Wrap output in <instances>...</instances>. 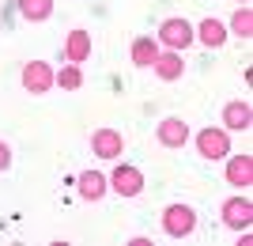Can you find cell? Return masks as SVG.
I'll use <instances>...</instances> for the list:
<instances>
[{
	"instance_id": "cell-2",
	"label": "cell",
	"mask_w": 253,
	"mask_h": 246,
	"mask_svg": "<svg viewBox=\"0 0 253 246\" xmlns=\"http://www.w3.org/2000/svg\"><path fill=\"white\" fill-rule=\"evenodd\" d=\"M163 231L170 239H185L197 231V212H193L189 204H167L163 208Z\"/></svg>"
},
{
	"instance_id": "cell-17",
	"label": "cell",
	"mask_w": 253,
	"mask_h": 246,
	"mask_svg": "<svg viewBox=\"0 0 253 246\" xmlns=\"http://www.w3.org/2000/svg\"><path fill=\"white\" fill-rule=\"evenodd\" d=\"M19 15L31 23H45L53 15V0H19Z\"/></svg>"
},
{
	"instance_id": "cell-4",
	"label": "cell",
	"mask_w": 253,
	"mask_h": 246,
	"mask_svg": "<svg viewBox=\"0 0 253 246\" xmlns=\"http://www.w3.org/2000/svg\"><path fill=\"white\" fill-rule=\"evenodd\" d=\"M19 80H23V87H27L31 95H45V91L57 84V76H53V68L45 61H27L23 72H19Z\"/></svg>"
},
{
	"instance_id": "cell-10",
	"label": "cell",
	"mask_w": 253,
	"mask_h": 246,
	"mask_svg": "<svg viewBox=\"0 0 253 246\" xmlns=\"http://www.w3.org/2000/svg\"><path fill=\"white\" fill-rule=\"evenodd\" d=\"M91 57V34L87 31H68L64 34V61L68 64H84Z\"/></svg>"
},
{
	"instance_id": "cell-8",
	"label": "cell",
	"mask_w": 253,
	"mask_h": 246,
	"mask_svg": "<svg viewBox=\"0 0 253 246\" xmlns=\"http://www.w3.org/2000/svg\"><path fill=\"white\" fill-rule=\"evenodd\" d=\"M155 140L163 148H185V140H189V125L181 118H163L155 125Z\"/></svg>"
},
{
	"instance_id": "cell-16",
	"label": "cell",
	"mask_w": 253,
	"mask_h": 246,
	"mask_svg": "<svg viewBox=\"0 0 253 246\" xmlns=\"http://www.w3.org/2000/svg\"><path fill=\"white\" fill-rule=\"evenodd\" d=\"M231 34H238V38H246V42L253 38V8H250V4H238V8H234Z\"/></svg>"
},
{
	"instance_id": "cell-5",
	"label": "cell",
	"mask_w": 253,
	"mask_h": 246,
	"mask_svg": "<svg viewBox=\"0 0 253 246\" xmlns=\"http://www.w3.org/2000/svg\"><path fill=\"white\" fill-rule=\"evenodd\" d=\"M219 216H223V224H227V227L246 231V227L253 224V201H250V197H227L223 208H219Z\"/></svg>"
},
{
	"instance_id": "cell-20",
	"label": "cell",
	"mask_w": 253,
	"mask_h": 246,
	"mask_svg": "<svg viewBox=\"0 0 253 246\" xmlns=\"http://www.w3.org/2000/svg\"><path fill=\"white\" fill-rule=\"evenodd\" d=\"M234 4H250V0H234Z\"/></svg>"
},
{
	"instance_id": "cell-13",
	"label": "cell",
	"mask_w": 253,
	"mask_h": 246,
	"mask_svg": "<svg viewBox=\"0 0 253 246\" xmlns=\"http://www.w3.org/2000/svg\"><path fill=\"white\" fill-rule=\"evenodd\" d=\"M197 31V38H201L208 49H219L231 34H227V23H219V19H201V27H193Z\"/></svg>"
},
{
	"instance_id": "cell-12",
	"label": "cell",
	"mask_w": 253,
	"mask_h": 246,
	"mask_svg": "<svg viewBox=\"0 0 253 246\" xmlns=\"http://www.w3.org/2000/svg\"><path fill=\"white\" fill-rule=\"evenodd\" d=\"M128 57H132V64H140V68H151L155 57H159V42L151 38V34H140V38H132Z\"/></svg>"
},
{
	"instance_id": "cell-15",
	"label": "cell",
	"mask_w": 253,
	"mask_h": 246,
	"mask_svg": "<svg viewBox=\"0 0 253 246\" xmlns=\"http://www.w3.org/2000/svg\"><path fill=\"white\" fill-rule=\"evenodd\" d=\"M102 193H106V178L98 171H84L80 174V197H84V201H98Z\"/></svg>"
},
{
	"instance_id": "cell-6",
	"label": "cell",
	"mask_w": 253,
	"mask_h": 246,
	"mask_svg": "<svg viewBox=\"0 0 253 246\" xmlns=\"http://www.w3.org/2000/svg\"><path fill=\"white\" fill-rule=\"evenodd\" d=\"M110 186H114L121 197H140V190H144V174H140L132 163H117L114 174H110Z\"/></svg>"
},
{
	"instance_id": "cell-3",
	"label": "cell",
	"mask_w": 253,
	"mask_h": 246,
	"mask_svg": "<svg viewBox=\"0 0 253 246\" xmlns=\"http://www.w3.org/2000/svg\"><path fill=\"white\" fill-rule=\"evenodd\" d=\"M197 151L204 159H227L231 155V133L223 125H208L197 133Z\"/></svg>"
},
{
	"instance_id": "cell-18",
	"label": "cell",
	"mask_w": 253,
	"mask_h": 246,
	"mask_svg": "<svg viewBox=\"0 0 253 246\" xmlns=\"http://www.w3.org/2000/svg\"><path fill=\"white\" fill-rule=\"evenodd\" d=\"M80 84H84V72H80V64H64L61 72H57V87H64V91H76Z\"/></svg>"
},
{
	"instance_id": "cell-1",
	"label": "cell",
	"mask_w": 253,
	"mask_h": 246,
	"mask_svg": "<svg viewBox=\"0 0 253 246\" xmlns=\"http://www.w3.org/2000/svg\"><path fill=\"white\" fill-rule=\"evenodd\" d=\"M155 42L178 53V49H189V46L197 42V31H193V23H189V19H181V15H170V19L159 23Z\"/></svg>"
},
{
	"instance_id": "cell-14",
	"label": "cell",
	"mask_w": 253,
	"mask_h": 246,
	"mask_svg": "<svg viewBox=\"0 0 253 246\" xmlns=\"http://www.w3.org/2000/svg\"><path fill=\"white\" fill-rule=\"evenodd\" d=\"M151 68H155V76H159V80H181V72H185V64H181V57L174 53V49L159 53Z\"/></svg>"
},
{
	"instance_id": "cell-9",
	"label": "cell",
	"mask_w": 253,
	"mask_h": 246,
	"mask_svg": "<svg viewBox=\"0 0 253 246\" xmlns=\"http://www.w3.org/2000/svg\"><path fill=\"white\" fill-rule=\"evenodd\" d=\"M250 125H253V106L246 102V98H234V102L223 106V129H238V133H246Z\"/></svg>"
},
{
	"instance_id": "cell-11",
	"label": "cell",
	"mask_w": 253,
	"mask_h": 246,
	"mask_svg": "<svg viewBox=\"0 0 253 246\" xmlns=\"http://www.w3.org/2000/svg\"><path fill=\"white\" fill-rule=\"evenodd\" d=\"M227 182L250 190L253 186V155H231V163H227Z\"/></svg>"
},
{
	"instance_id": "cell-7",
	"label": "cell",
	"mask_w": 253,
	"mask_h": 246,
	"mask_svg": "<svg viewBox=\"0 0 253 246\" xmlns=\"http://www.w3.org/2000/svg\"><path fill=\"white\" fill-rule=\"evenodd\" d=\"M91 151H95L98 159H117L121 151H125V137L117 133V129H95V137H91Z\"/></svg>"
},
{
	"instance_id": "cell-19",
	"label": "cell",
	"mask_w": 253,
	"mask_h": 246,
	"mask_svg": "<svg viewBox=\"0 0 253 246\" xmlns=\"http://www.w3.org/2000/svg\"><path fill=\"white\" fill-rule=\"evenodd\" d=\"M8 167H11V148L4 144V140H0V174L8 171Z\"/></svg>"
}]
</instances>
